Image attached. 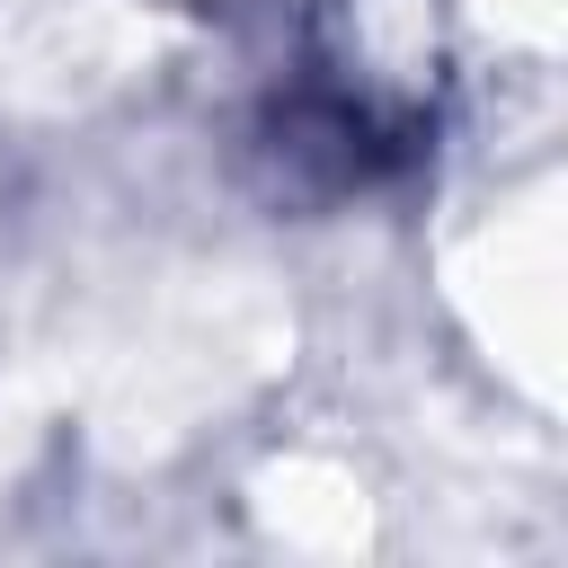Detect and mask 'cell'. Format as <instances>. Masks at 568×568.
<instances>
[{"instance_id": "1", "label": "cell", "mask_w": 568, "mask_h": 568, "mask_svg": "<svg viewBox=\"0 0 568 568\" xmlns=\"http://www.w3.org/2000/svg\"><path fill=\"white\" fill-rule=\"evenodd\" d=\"M435 151V106L408 89L302 71L284 80L248 124V169L275 204H346L390 178H408Z\"/></svg>"}]
</instances>
